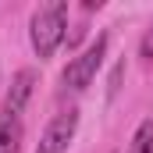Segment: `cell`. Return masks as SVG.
Segmentation results:
<instances>
[{
	"label": "cell",
	"mask_w": 153,
	"mask_h": 153,
	"mask_svg": "<svg viewBox=\"0 0 153 153\" xmlns=\"http://www.w3.org/2000/svg\"><path fill=\"white\" fill-rule=\"evenodd\" d=\"M64 29H68V0H46L39 4L29 18V43L36 50L39 61H50L53 50L64 43Z\"/></svg>",
	"instance_id": "obj_1"
},
{
	"label": "cell",
	"mask_w": 153,
	"mask_h": 153,
	"mask_svg": "<svg viewBox=\"0 0 153 153\" xmlns=\"http://www.w3.org/2000/svg\"><path fill=\"white\" fill-rule=\"evenodd\" d=\"M107 43H111V36L107 32H100V36L93 39L78 57H71L68 61V68H64V75H61V82H64V89H71V93H82L93 78H96V71H100V64H103V57H107Z\"/></svg>",
	"instance_id": "obj_2"
},
{
	"label": "cell",
	"mask_w": 153,
	"mask_h": 153,
	"mask_svg": "<svg viewBox=\"0 0 153 153\" xmlns=\"http://www.w3.org/2000/svg\"><path fill=\"white\" fill-rule=\"evenodd\" d=\"M78 132V111H61V114L50 117V125L43 128V135H39L36 143V153H64L71 146V139H75Z\"/></svg>",
	"instance_id": "obj_3"
},
{
	"label": "cell",
	"mask_w": 153,
	"mask_h": 153,
	"mask_svg": "<svg viewBox=\"0 0 153 153\" xmlns=\"http://www.w3.org/2000/svg\"><path fill=\"white\" fill-rule=\"evenodd\" d=\"M32 89H36V71H32V68L14 71L11 85H7V96H4V111L22 114V111H25V103L32 100Z\"/></svg>",
	"instance_id": "obj_4"
},
{
	"label": "cell",
	"mask_w": 153,
	"mask_h": 153,
	"mask_svg": "<svg viewBox=\"0 0 153 153\" xmlns=\"http://www.w3.org/2000/svg\"><path fill=\"white\" fill-rule=\"evenodd\" d=\"M22 135H25L22 114H11V111L0 107V153H18L22 150Z\"/></svg>",
	"instance_id": "obj_5"
},
{
	"label": "cell",
	"mask_w": 153,
	"mask_h": 153,
	"mask_svg": "<svg viewBox=\"0 0 153 153\" xmlns=\"http://www.w3.org/2000/svg\"><path fill=\"white\" fill-rule=\"evenodd\" d=\"M128 153H153V117H143L132 132V143H128Z\"/></svg>",
	"instance_id": "obj_6"
},
{
	"label": "cell",
	"mask_w": 153,
	"mask_h": 153,
	"mask_svg": "<svg viewBox=\"0 0 153 153\" xmlns=\"http://www.w3.org/2000/svg\"><path fill=\"white\" fill-rule=\"evenodd\" d=\"M143 57H146V61L153 57V29L146 32V39H143Z\"/></svg>",
	"instance_id": "obj_7"
}]
</instances>
